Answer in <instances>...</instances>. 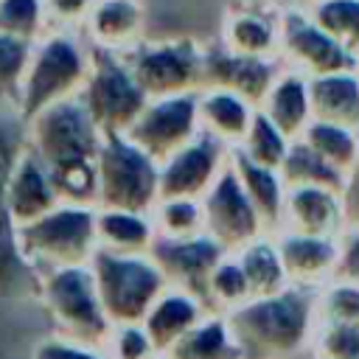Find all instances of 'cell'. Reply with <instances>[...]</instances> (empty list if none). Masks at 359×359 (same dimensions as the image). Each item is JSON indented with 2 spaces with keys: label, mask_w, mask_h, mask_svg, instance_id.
Listing matches in <instances>:
<instances>
[{
  "label": "cell",
  "mask_w": 359,
  "mask_h": 359,
  "mask_svg": "<svg viewBox=\"0 0 359 359\" xmlns=\"http://www.w3.org/2000/svg\"><path fill=\"white\" fill-rule=\"evenodd\" d=\"M241 359H289L303 351L314 328V292L286 286L269 297H250L224 311Z\"/></svg>",
  "instance_id": "cell-1"
},
{
  "label": "cell",
  "mask_w": 359,
  "mask_h": 359,
  "mask_svg": "<svg viewBox=\"0 0 359 359\" xmlns=\"http://www.w3.org/2000/svg\"><path fill=\"white\" fill-rule=\"evenodd\" d=\"M90 70V42L73 28H48L31 45L25 76L17 95L22 121H31L45 107L81 93Z\"/></svg>",
  "instance_id": "cell-2"
},
{
  "label": "cell",
  "mask_w": 359,
  "mask_h": 359,
  "mask_svg": "<svg viewBox=\"0 0 359 359\" xmlns=\"http://www.w3.org/2000/svg\"><path fill=\"white\" fill-rule=\"evenodd\" d=\"M17 244L25 264L39 275L67 266H87L98 250L95 208L56 205L36 222L17 227Z\"/></svg>",
  "instance_id": "cell-3"
},
{
  "label": "cell",
  "mask_w": 359,
  "mask_h": 359,
  "mask_svg": "<svg viewBox=\"0 0 359 359\" xmlns=\"http://www.w3.org/2000/svg\"><path fill=\"white\" fill-rule=\"evenodd\" d=\"M95 292L107 320L115 325H140L154 300L168 289L165 275L149 258V252L121 255L95 250L90 261Z\"/></svg>",
  "instance_id": "cell-4"
},
{
  "label": "cell",
  "mask_w": 359,
  "mask_h": 359,
  "mask_svg": "<svg viewBox=\"0 0 359 359\" xmlns=\"http://www.w3.org/2000/svg\"><path fill=\"white\" fill-rule=\"evenodd\" d=\"M39 297L59 337L104 353L112 323L101 309L90 264L39 275Z\"/></svg>",
  "instance_id": "cell-5"
},
{
  "label": "cell",
  "mask_w": 359,
  "mask_h": 359,
  "mask_svg": "<svg viewBox=\"0 0 359 359\" xmlns=\"http://www.w3.org/2000/svg\"><path fill=\"white\" fill-rule=\"evenodd\" d=\"M121 56L149 101L202 90L205 45L194 34L146 36Z\"/></svg>",
  "instance_id": "cell-6"
},
{
  "label": "cell",
  "mask_w": 359,
  "mask_h": 359,
  "mask_svg": "<svg viewBox=\"0 0 359 359\" xmlns=\"http://www.w3.org/2000/svg\"><path fill=\"white\" fill-rule=\"evenodd\" d=\"M25 143L50 174L70 165L95 163L101 129L90 118L81 95H73L45 107L31 121H25Z\"/></svg>",
  "instance_id": "cell-7"
},
{
  "label": "cell",
  "mask_w": 359,
  "mask_h": 359,
  "mask_svg": "<svg viewBox=\"0 0 359 359\" xmlns=\"http://www.w3.org/2000/svg\"><path fill=\"white\" fill-rule=\"evenodd\" d=\"M95 208L149 213L157 202V163L123 132H101Z\"/></svg>",
  "instance_id": "cell-8"
},
{
  "label": "cell",
  "mask_w": 359,
  "mask_h": 359,
  "mask_svg": "<svg viewBox=\"0 0 359 359\" xmlns=\"http://www.w3.org/2000/svg\"><path fill=\"white\" fill-rule=\"evenodd\" d=\"M79 95L101 132H126L149 101L123 56L95 45H90V70Z\"/></svg>",
  "instance_id": "cell-9"
},
{
  "label": "cell",
  "mask_w": 359,
  "mask_h": 359,
  "mask_svg": "<svg viewBox=\"0 0 359 359\" xmlns=\"http://www.w3.org/2000/svg\"><path fill=\"white\" fill-rule=\"evenodd\" d=\"M22 149H25V121L20 118V109L14 104H0V297H20L25 292H39V278L20 252L17 227L11 222L6 202V188Z\"/></svg>",
  "instance_id": "cell-10"
},
{
  "label": "cell",
  "mask_w": 359,
  "mask_h": 359,
  "mask_svg": "<svg viewBox=\"0 0 359 359\" xmlns=\"http://www.w3.org/2000/svg\"><path fill=\"white\" fill-rule=\"evenodd\" d=\"M278 62L286 70H294L306 79L359 70V59L351 56L342 45H337L303 8L283 6L280 17V39H278Z\"/></svg>",
  "instance_id": "cell-11"
},
{
  "label": "cell",
  "mask_w": 359,
  "mask_h": 359,
  "mask_svg": "<svg viewBox=\"0 0 359 359\" xmlns=\"http://www.w3.org/2000/svg\"><path fill=\"white\" fill-rule=\"evenodd\" d=\"M123 135L157 165L165 163L171 154H177L199 135L196 93L146 101L143 112L132 121V126Z\"/></svg>",
  "instance_id": "cell-12"
},
{
  "label": "cell",
  "mask_w": 359,
  "mask_h": 359,
  "mask_svg": "<svg viewBox=\"0 0 359 359\" xmlns=\"http://www.w3.org/2000/svg\"><path fill=\"white\" fill-rule=\"evenodd\" d=\"M230 149L199 132L188 146L157 165V199H199L227 168Z\"/></svg>",
  "instance_id": "cell-13"
},
{
  "label": "cell",
  "mask_w": 359,
  "mask_h": 359,
  "mask_svg": "<svg viewBox=\"0 0 359 359\" xmlns=\"http://www.w3.org/2000/svg\"><path fill=\"white\" fill-rule=\"evenodd\" d=\"M202 216H205V236L213 238L227 255H233L252 238L264 236L258 213L250 205L230 160L227 168L213 182V188L202 196Z\"/></svg>",
  "instance_id": "cell-14"
},
{
  "label": "cell",
  "mask_w": 359,
  "mask_h": 359,
  "mask_svg": "<svg viewBox=\"0 0 359 359\" xmlns=\"http://www.w3.org/2000/svg\"><path fill=\"white\" fill-rule=\"evenodd\" d=\"M280 0H230L222 8L219 45L238 56L278 59L280 39Z\"/></svg>",
  "instance_id": "cell-15"
},
{
  "label": "cell",
  "mask_w": 359,
  "mask_h": 359,
  "mask_svg": "<svg viewBox=\"0 0 359 359\" xmlns=\"http://www.w3.org/2000/svg\"><path fill=\"white\" fill-rule=\"evenodd\" d=\"M224 255L227 252L205 233L196 238H182V241L154 236V241L149 244V258L160 266L168 286L188 292L191 297L202 303V309H205L210 275Z\"/></svg>",
  "instance_id": "cell-16"
},
{
  "label": "cell",
  "mask_w": 359,
  "mask_h": 359,
  "mask_svg": "<svg viewBox=\"0 0 359 359\" xmlns=\"http://www.w3.org/2000/svg\"><path fill=\"white\" fill-rule=\"evenodd\" d=\"M280 73L278 59H261V56H238L224 50L219 42L205 45L202 56V87H219L241 95L255 109L261 107L266 90L272 87L275 76Z\"/></svg>",
  "instance_id": "cell-17"
},
{
  "label": "cell",
  "mask_w": 359,
  "mask_h": 359,
  "mask_svg": "<svg viewBox=\"0 0 359 359\" xmlns=\"http://www.w3.org/2000/svg\"><path fill=\"white\" fill-rule=\"evenodd\" d=\"M272 238H275L280 266L286 272L289 286L317 292L328 280H334L337 255H339L337 238L303 236V233H289V230H280Z\"/></svg>",
  "instance_id": "cell-18"
},
{
  "label": "cell",
  "mask_w": 359,
  "mask_h": 359,
  "mask_svg": "<svg viewBox=\"0 0 359 359\" xmlns=\"http://www.w3.org/2000/svg\"><path fill=\"white\" fill-rule=\"evenodd\" d=\"M81 34L95 48L126 53L149 36V11L140 0H95Z\"/></svg>",
  "instance_id": "cell-19"
},
{
  "label": "cell",
  "mask_w": 359,
  "mask_h": 359,
  "mask_svg": "<svg viewBox=\"0 0 359 359\" xmlns=\"http://www.w3.org/2000/svg\"><path fill=\"white\" fill-rule=\"evenodd\" d=\"M345 227L342 194L320 185L283 188V216L280 230L303 236H328L337 238ZM278 230V233H280Z\"/></svg>",
  "instance_id": "cell-20"
},
{
  "label": "cell",
  "mask_w": 359,
  "mask_h": 359,
  "mask_svg": "<svg viewBox=\"0 0 359 359\" xmlns=\"http://www.w3.org/2000/svg\"><path fill=\"white\" fill-rule=\"evenodd\" d=\"M6 202H8L14 227H25L59 205L50 177H48L42 160L28 149V143L11 171V180L6 188Z\"/></svg>",
  "instance_id": "cell-21"
},
{
  "label": "cell",
  "mask_w": 359,
  "mask_h": 359,
  "mask_svg": "<svg viewBox=\"0 0 359 359\" xmlns=\"http://www.w3.org/2000/svg\"><path fill=\"white\" fill-rule=\"evenodd\" d=\"M311 121L359 132V70H339L309 79Z\"/></svg>",
  "instance_id": "cell-22"
},
{
  "label": "cell",
  "mask_w": 359,
  "mask_h": 359,
  "mask_svg": "<svg viewBox=\"0 0 359 359\" xmlns=\"http://www.w3.org/2000/svg\"><path fill=\"white\" fill-rule=\"evenodd\" d=\"M255 107L247 104L241 95L219 87H202L196 93V118L199 132L216 137L227 149L238 146L252 123Z\"/></svg>",
  "instance_id": "cell-23"
},
{
  "label": "cell",
  "mask_w": 359,
  "mask_h": 359,
  "mask_svg": "<svg viewBox=\"0 0 359 359\" xmlns=\"http://www.w3.org/2000/svg\"><path fill=\"white\" fill-rule=\"evenodd\" d=\"M272 126L286 137L294 140L303 135V129L311 121V107H309V79L280 67V73L275 76L272 87L266 90L261 107H258Z\"/></svg>",
  "instance_id": "cell-24"
},
{
  "label": "cell",
  "mask_w": 359,
  "mask_h": 359,
  "mask_svg": "<svg viewBox=\"0 0 359 359\" xmlns=\"http://www.w3.org/2000/svg\"><path fill=\"white\" fill-rule=\"evenodd\" d=\"M230 165L241 182L250 205L258 213L264 236H275L280 230V216H283V182H280L278 171L252 163L238 149H230Z\"/></svg>",
  "instance_id": "cell-25"
},
{
  "label": "cell",
  "mask_w": 359,
  "mask_h": 359,
  "mask_svg": "<svg viewBox=\"0 0 359 359\" xmlns=\"http://www.w3.org/2000/svg\"><path fill=\"white\" fill-rule=\"evenodd\" d=\"M208 311L202 309V303L196 297H191L188 292L182 289H174L168 286L157 300L154 306L146 311L143 317V331L149 334L151 345L157 353H163L174 339H180L191 325H196Z\"/></svg>",
  "instance_id": "cell-26"
},
{
  "label": "cell",
  "mask_w": 359,
  "mask_h": 359,
  "mask_svg": "<svg viewBox=\"0 0 359 359\" xmlns=\"http://www.w3.org/2000/svg\"><path fill=\"white\" fill-rule=\"evenodd\" d=\"M95 241L98 250L107 252H121V255L149 252V244L154 241V227L149 213L95 208Z\"/></svg>",
  "instance_id": "cell-27"
},
{
  "label": "cell",
  "mask_w": 359,
  "mask_h": 359,
  "mask_svg": "<svg viewBox=\"0 0 359 359\" xmlns=\"http://www.w3.org/2000/svg\"><path fill=\"white\" fill-rule=\"evenodd\" d=\"M233 258L238 261V266H241V272L247 278L250 297H269V294H278V292H283L289 286L272 236L252 238L250 244L236 250Z\"/></svg>",
  "instance_id": "cell-28"
},
{
  "label": "cell",
  "mask_w": 359,
  "mask_h": 359,
  "mask_svg": "<svg viewBox=\"0 0 359 359\" xmlns=\"http://www.w3.org/2000/svg\"><path fill=\"white\" fill-rule=\"evenodd\" d=\"M163 353L171 359H241L236 342L230 339L224 314H205Z\"/></svg>",
  "instance_id": "cell-29"
},
{
  "label": "cell",
  "mask_w": 359,
  "mask_h": 359,
  "mask_svg": "<svg viewBox=\"0 0 359 359\" xmlns=\"http://www.w3.org/2000/svg\"><path fill=\"white\" fill-rule=\"evenodd\" d=\"M300 140L328 168H334L345 182L353 174V168L359 165V132H353V129L323 123V121H309V126L303 129Z\"/></svg>",
  "instance_id": "cell-30"
},
{
  "label": "cell",
  "mask_w": 359,
  "mask_h": 359,
  "mask_svg": "<svg viewBox=\"0 0 359 359\" xmlns=\"http://www.w3.org/2000/svg\"><path fill=\"white\" fill-rule=\"evenodd\" d=\"M278 177L283 182V188H297V185H320V188H331L337 194L345 191V180L328 168L300 137L289 140V149L278 165Z\"/></svg>",
  "instance_id": "cell-31"
},
{
  "label": "cell",
  "mask_w": 359,
  "mask_h": 359,
  "mask_svg": "<svg viewBox=\"0 0 359 359\" xmlns=\"http://www.w3.org/2000/svg\"><path fill=\"white\" fill-rule=\"evenodd\" d=\"M154 236L160 238H196L205 233V216L199 199H157L149 210Z\"/></svg>",
  "instance_id": "cell-32"
},
{
  "label": "cell",
  "mask_w": 359,
  "mask_h": 359,
  "mask_svg": "<svg viewBox=\"0 0 359 359\" xmlns=\"http://www.w3.org/2000/svg\"><path fill=\"white\" fill-rule=\"evenodd\" d=\"M306 11L337 45L359 59V0H320Z\"/></svg>",
  "instance_id": "cell-33"
},
{
  "label": "cell",
  "mask_w": 359,
  "mask_h": 359,
  "mask_svg": "<svg viewBox=\"0 0 359 359\" xmlns=\"http://www.w3.org/2000/svg\"><path fill=\"white\" fill-rule=\"evenodd\" d=\"M250 300V286L247 278L238 266V261L233 255H224L208 283V297H205V311L208 314H224L241 303Z\"/></svg>",
  "instance_id": "cell-34"
},
{
  "label": "cell",
  "mask_w": 359,
  "mask_h": 359,
  "mask_svg": "<svg viewBox=\"0 0 359 359\" xmlns=\"http://www.w3.org/2000/svg\"><path fill=\"white\" fill-rule=\"evenodd\" d=\"M314 323L359 328V286L328 280L314 292Z\"/></svg>",
  "instance_id": "cell-35"
},
{
  "label": "cell",
  "mask_w": 359,
  "mask_h": 359,
  "mask_svg": "<svg viewBox=\"0 0 359 359\" xmlns=\"http://www.w3.org/2000/svg\"><path fill=\"white\" fill-rule=\"evenodd\" d=\"M233 149H238L241 154H247L252 163L278 171V165H280V160H283V154L289 149V140L272 126V121L261 109H255L252 123H250L244 140L238 146H233Z\"/></svg>",
  "instance_id": "cell-36"
},
{
  "label": "cell",
  "mask_w": 359,
  "mask_h": 359,
  "mask_svg": "<svg viewBox=\"0 0 359 359\" xmlns=\"http://www.w3.org/2000/svg\"><path fill=\"white\" fill-rule=\"evenodd\" d=\"M48 31L42 0H0V34L20 39H39Z\"/></svg>",
  "instance_id": "cell-37"
},
{
  "label": "cell",
  "mask_w": 359,
  "mask_h": 359,
  "mask_svg": "<svg viewBox=\"0 0 359 359\" xmlns=\"http://www.w3.org/2000/svg\"><path fill=\"white\" fill-rule=\"evenodd\" d=\"M31 45L34 42H28V39L0 34V104L17 107V95H20V84L25 76L28 56H31Z\"/></svg>",
  "instance_id": "cell-38"
},
{
  "label": "cell",
  "mask_w": 359,
  "mask_h": 359,
  "mask_svg": "<svg viewBox=\"0 0 359 359\" xmlns=\"http://www.w3.org/2000/svg\"><path fill=\"white\" fill-rule=\"evenodd\" d=\"M309 348L314 359H359V328L314 323Z\"/></svg>",
  "instance_id": "cell-39"
},
{
  "label": "cell",
  "mask_w": 359,
  "mask_h": 359,
  "mask_svg": "<svg viewBox=\"0 0 359 359\" xmlns=\"http://www.w3.org/2000/svg\"><path fill=\"white\" fill-rule=\"evenodd\" d=\"M154 353L157 351L143 325H115L104 345L107 359H151Z\"/></svg>",
  "instance_id": "cell-40"
},
{
  "label": "cell",
  "mask_w": 359,
  "mask_h": 359,
  "mask_svg": "<svg viewBox=\"0 0 359 359\" xmlns=\"http://www.w3.org/2000/svg\"><path fill=\"white\" fill-rule=\"evenodd\" d=\"M48 28H73L81 31L95 0H42Z\"/></svg>",
  "instance_id": "cell-41"
},
{
  "label": "cell",
  "mask_w": 359,
  "mask_h": 359,
  "mask_svg": "<svg viewBox=\"0 0 359 359\" xmlns=\"http://www.w3.org/2000/svg\"><path fill=\"white\" fill-rule=\"evenodd\" d=\"M337 244H339V255H337L334 280L359 286V227H342Z\"/></svg>",
  "instance_id": "cell-42"
},
{
  "label": "cell",
  "mask_w": 359,
  "mask_h": 359,
  "mask_svg": "<svg viewBox=\"0 0 359 359\" xmlns=\"http://www.w3.org/2000/svg\"><path fill=\"white\" fill-rule=\"evenodd\" d=\"M31 359H107L101 351L95 348H87V345H79V342H70L65 337H50L45 342H39L31 353Z\"/></svg>",
  "instance_id": "cell-43"
},
{
  "label": "cell",
  "mask_w": 359,
  "mask_h": 359,
  "mask_svg": "<svg viewBox=\"0 0 359 359\" xmlns=\"http://www.w3.org/2000/svg\"><path fill=\"white\" fill-rule=\"evenodd\" d=\"M342 216H345V227H359V165L353 168V174L345 182V191H342Z\"/></svg>",
  "instance_id": "cell-44"
},
{
  "label": "cell",
  "mask_w": 359,
  "mask_h": 359,
  "mask_svg": "<svg viewBox=\"0 0 359 359\" xmlns=\"http://www.w3.org/2000/svg\"><path fill=\"white\" fill-rule=\"evenodd\" d=\"M280 3L289 6V8H303V11H306V8H311V6L320 3V0H280Z\"/></svg>",
  "instance_id": "cell-45"
},
{
  "label": "cell",
  "mask_w": 359,
  "mask_h": 359,
  "mask_svg": "<svg viewBox=\"0 0 359 359\" xmlns=\"http://www.w3.org/2000/svg\"><path fill=\"white\" fill-rule=\"evenodd\" d=\"M151 359H171V356H165V353H154Z\"/></svg>",
  "instance_id": "cell-46"
}]
</instances>
